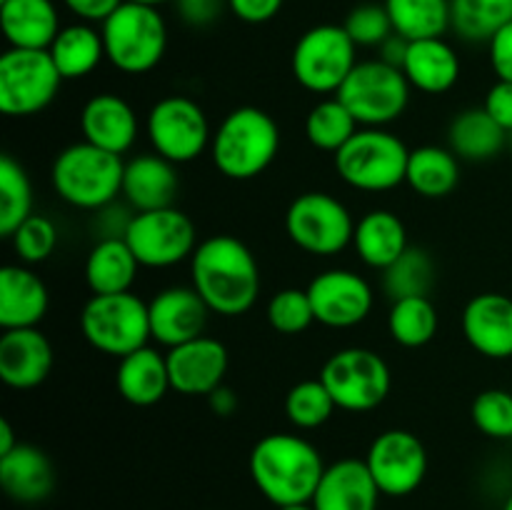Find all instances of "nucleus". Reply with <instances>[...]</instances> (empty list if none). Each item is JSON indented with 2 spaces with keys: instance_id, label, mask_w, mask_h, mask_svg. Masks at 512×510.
I'll return each instance as SVG.
<instances>
[{
  "instance_id": "nucleus-1",
  "label": "nucleus",
  "mask_w": 512,
  "mask_h": 510,
  "mask_svg": "<svg viewBox=\"0 0 512 510\" xmlns=\"http://www.w3.org/2000/svg\"><path fill=\"white\" fill-rule=\"evenodd\" d=\"M190 280L215 315H245L260 295V268L243 240L210 235L190 258Z\"/></svg>"
},
{
  "instance_id": "nucleus-2",
  "label": "nucleus",
  "mask_w": 512,
  "mask_h": 510,
  "mask_svg": "<svg viewBox=\"0 0 512 510\" xmlns=\"http://www.w3.org/2000/svg\"><path fill=\"white\" fill-rule=\"evenodd\" d=\"M250 478L273 505L310 503L325 473L320 450L303 435L270 433L250 450Z\"/></svg>"
},
{
  "instance_id": "nucleus-3",
  "label": "nucleus",
  "mask_w": 512,
  "mask_h": 510,
  "mask_svg": "<svg viewBox=\"0 0 512 510\" xmlns=\"http://www.w3.org/2000/svg\"><path fill=\"white\" fill-rule=\"evenodd\" d=\"M278 150L280 128L273 115L255 105H240L213 130L210 158L225 178L253 180L273 165Z\"/></svg>"
},
{
  "instance_id": "nucleus-4",
  "label": "nucleus",
  "mask_w": 512,
  "mask_h": 510,
  "mask_svg": "<svg viewBox=\"0 0 512 510\" xmlns=\"http://www.w3.org/2000/svg\"><path fill=\"white\" fill-rule=\"evenodd\" d=\"M123 175V155L83 140L60 150L50 168V183L60 200L95 213L123 195Z\"/></svg>"
},
{
  "instance_id": "nucleus-5",
  "label": "nucleus",
  "mask_w": 512,
  "mask_h": 510,
  "mask_svg": "<svg viewBox=\"0 0 512 510\" xmlns=\"http://www.w3.org/2000/svg\"><path fill=\"white\" fill-rule=\"evenodd\" d=\"M105 60L125 75H145L158 68L168 50V25L153 5L125 0L103 25Z\"/></svg>"
},
{
  "instance_id": "nucleus-6",
  "label": "nucleus",
  "mask_w": 512,
  "mask_h": 510,
  "mask_svg": "<svg viewBox=\"0 0 512 510\" xmlns=\"http://www.w3.org/2000/svg\"><path fill=\"white\" fill-rule=\"evenodd\" d=\"M410 150L385 128H360L335 153V170L350 188L385 193L405 183Z\"/></svg>"
},
{
  "instance_id": "nucleus-7",
  "label": "nucleus",
  "mask_w": 512,
  "mask_h": 510,
  "mask_svg": "<svg viewBox=\"0 0 512 510\" xmlns=\"http://www.w3.org/2000/svg\"><path fill=\"white\" fill-rule=\"evenodd\" d=\"M83 338L98 353L125 358L153 340L150 308L133 290L115 295H93L80 313Z\"/></svg>"
},
{
  "instance_id": "nucleus-8",
  "label": "nucleus",
  "mask_w": 512,
  "mask_h": 510,
  "mask_svg": "<svg viewBox=\"0 0 512 510\" xmlns=\"http://www.w3.org/2000/svg\"><path fill=\"white\" fill-rule=\"evenodd\" d=\"M335 95L353 113L360 128H385L408 110L410 83L403 70L380 58L358 60Z\"/></svg>"
},
{
  "instance_id": "nucleus-9",
  "label": "nucleus",
  "mask_w": 512,
  "mask_h": 510,
  "mask_svg": "<svg viewBox=\"0 0 512 510\" xmlns=\"http://www.w3.org/2000/svg\"><path fill=\"white\" fill-rule=\"evenodd\" d=\"M358 45L343 25L323 23L305 30L293 48L290 68L308 93L335 95L358 65Z\"/></svg>"
},
{
  "instance_id": "nucleus-10",
  "label": "nucleus",
  "mask_w": 512,
  "mask_h": 510,
  "mask_svg": "<svg viewBox=\"0 0 512 510\" xmlns=\"http://www.w3.org/2000/svg\"><path fill=\"white\" fill-rule=\"evenodd\" d=\"M63 75L48 50L8 48L0 55V110L8 118L38 115L58 98Z\"/></svg>"
},
{
  "instance_id": "nucleus-11",
  "label": "nucleus",
  "mask_w": 512,
  "mask_h": 510,
  "mask_svg": "<svg viewBox=\"0 0 512 510\" xmlns=\"http://www.w3.org/2000/svg\"><path fill=\"white\" fill-rule=\"evenodd\" d=\"M320 380L335 405L348 413H370L390 395V368L375 350L343 348L325 360Z\"/></svg>"
},
{
  "instance_id": "nucleus-12",
  "label": "nucleus",
  "mask_w": 512,
  "mask_h": 510,
  "mask_svg": "<svg viewBox=\"0 0 512 510\" xmlns=\"http://www.w3.org/2000/svg\"><path fill=\"white\" fill-rule=\"evenodd\" d=\"M145 133L155 153L175 165L193 163L213 143L208 115L188 95L160 98L145 118Z\"/></svg>"
},
{
  "instance_id": "nucleus-13",
  "label": "nucleus",
  "mask_w": 512,
  "mask_h": 510,
  "mask_svg": "<svg viewBox=\"0 0 512 510\" xmlns=\"http://www.w3.org/2000/svg\"><path fill=\"white\" fill-rule=\"evenodd\" d=\"M285 233L310 255H338L353 243L355 220L335 195L313 190L290 203Z\"/></svg>"
},
{
  "instance_id": "nucleus-14",
  "label": "nucleus",
  "mask_w": 512,
  "mask_h": 510,
  "mask_svg": "<svg viewBox=\"0 0 512 510\" xmlns=\"http://www.w3.org/2000/svg\"><path fill=\"white\" fill-rule=\"evenodd\" d=\"M125 243L130 245L143 268H173L193 258L198 248V233L193 220L173 205V208L135 213L125 233Z\"/></svg>"
},
{
  "instance_id": "nucleus-15",
  "label": "nucleus",
  "mask_w": 512,
  "mask_h": 510,
  "mask_svg": "<svg viewBox=\"0 0 512 510\" xmlns=\"http://www.w3.org/2000/svg\"><path fill=\"white\" fill-rule=\"evenodd\" d=\"M365 465L380 493L405 498L415 493L428 475V450L415 433L393 428L370 443Z\"/></svg>"
},
{
  "instance_id": "nucleus-16",
  "label": "nucleus",
  "mask_w": 512,
  "mask_h": 510,
  "mask_svg": "<svg viewBox=\"0 0 512 510\" xmlns=\"http://www.w3.org/2000/svg\"><path fill=\"white\" fill-rule=\"evenodd\" d=\"M305 290L313 303L315 323L325 325V328H355L373 313V288L355 270H323L310 280Z\"/></svg>"
},
{
  "instance_id": "nucleus-17",
  "label": "nucleus",
  "mask_w": 512,
  "mask_h": 510,
  "mask_svg": "<svg viewBox=\"0 0 512 510\" xmlns=\"http://www.w3.org/2000/svg\"><path fill=\"white\" fill-rule=\"evenodd\" d=\"M148 308L153 340L168 350L205 335V325L213 313L193 285H173L160 290Z\"/></svg>"
},
{
  "instance_id": "nucleus-18",
  "label": "nucleus",
  "mask_w": 512,
  "mask_h": 510,
  "mask_svg": "<svg viewBox=\"0 0 512 510\" xmlns=\"http://www.w3.org/2000/svg\"><path fill=\"white\" fill-rule=\"evenodd\" d=\"M170 385L180 395H210L228 373V348L210 335L175 345L165 353Z\"/></svg>"
},
{
  "instance_id": "nucleus-19",
  "label": "nucleus",
  "mask_w": 512,
  "mask_h": 510,
  "mask_svg": "<svg viewBox=\"0 0 512 510\" xmlns=\"http://www.w3.org/2000/svg\"><path fill=\"white\" fill-rule=\"evenodd\" d=\"M53 370V345L38 328L3 330L0 335V380L13 390H33Z\"/></svg>"
},
{
  "instance_id": "nucleus-20",
  "label": "nucleus",
  "mask_w": 512,
  "mask_h": 510,
  "mask_svg": "<svg viewBox=\"0 0 512 510\" xmlns=\"http://www.w3.org/2000/svg\"><path fill=\"white\" fill-rule=\"evenodd\" d=\"M463 335L475 353L490 360L512 358V298L480 293L463 310Z\"/></svg>"
},
{
  "instance_id": "nucleus-21",
  "label": "nucleus",
  "mask_w": 512,
  "mask_h": 510,
  "mask_svg": "<svg viewBox=\"0 0 512 510\" xmlns=\"http://www.w3.org/2000/svg\"><path fill=\"white\" fill-rule=\"evenodd\" d=\"M80 130L88 143L108 153L125 155L138 140V113L120 95L98 93L80 110Z\"/></svg>"
},
{
  "instance_id": "nucleus-22",
  "label": "nucleus",
  "mask_w": 512,
  "mask_h": 510,
  "mask_svg": "<svg viewBox=\"0 0 512 510\" xmlns=\"http://www.w3.org/2000/svg\"><path fill=\"white\" fill-rule=\"evenodd\" d=\"M380 488L360 458H343L328 465L313 495L315 510H378Z\"/></svg>"
},
{
  "instance_id": "nucleus-23",
  "label": "nucleus",
  "mask_w": 512,
  "mask_h": 510,
  "mask_svg": "<svg viewBox=\"0 0 512 510\" xmlns=\"http://www.w3.org/2000/svg\"><path fill=\"white\" fill-rule=\"evenodd\" d=\"M48 305V288L33 268L18 263L0 270V328H38Z\"/></svg>"
},
{
  "instance_id": "nucleus-24",
  "label": "nucleus",
  "mask_w": 512,
  "mask_h": 510,
  "mask_svg": "<svg viewBox=\"0 0 512 510\" xmlns=\"http://www.w3.org/2000/svg\"><path fill=\"white\" fill-rule=\"evenodd\" d=\"M178 185L175 163H170L163 155L143 153L125 163L123 198L135 213L173 208Z\"/></svg>"
},
{
  "instance_id": "nucleus-25",
  "label": "nucleus",
  "mask_w": 512,
  "mask_h": 510,
  "mask_svg": "<svg viewBox=\"0 0 512 510\" xmlns=\"http://www.w3.org/2000/svg\"><path fill=\"white\" fill-rule=\"evenodd\" d=\"M60 28L53 0H0V30L10 48L48 50Z\"/></svg>"
},
{
  "instance_id": "nucleus-26",
  "label": "nucleus",
  "mask_w": 512,
  "mask_h": 510,
  "mask_svg": "<svg viewBox=\"0 0 512 510\" xmlns=\"http://www.w3.org/2000/svg\"><path fill=\"white\" fill-rule=\"evenodd\" d=\"M0 485L15 503H40L53 493V463L35 445L18 443L10 453L0 455Z\"/></svg>"
},
{
  "instance_id": "nucleus-27",
  "label": "nucleus",
  "mask_w": 512,
  "mask_h": 510,
  "mask_svg": "<svg viewBox=\"0 0 512 510\" xmlns=\"http://www.w3.org/2000/svg\"><path fill=\"white\" fill-rule=\"evenodd\" d=\"M115 385H118L120 398L128 400L130 405L150 408V405L160 403L165 393L173 390L168 373V358L158 348H153V345H145V348L125 355V358L118 360Z\"/></svg>"
},
{
  "instance_id": "nucleus-28",
  "label": "nucleus",
  "mask_w": 512,
  "mask_h": 510,
  "mask_svg": "<svg viewBox=\"0 0 512 510\" xmlns=\"http://www.w3.org/2000/svg\"><path fill=\"white\" fill-rule=\"evenodd\" d=\"M403 73L410 88L428 95H443L460 80V55L445 38L413 40L405 55Z\"/></svg>"
},
{
  "instance_id": "nucleus-29",
  "label": "nucleus",
  "mask_w": 512,
  "mask_h": 510,
  "mask_svg": "<svg viewBox=\"0 0 512 510\" xmlns=\"http://www.w3.org/2000/svg\"><path fill=\"white\" fill-rule=\"evenodd\" d=\"M353 245L368 268L385 270L410 248L408 230L393 210H370L355 223Z\"/></svg>"
},
{
  "instance_id": "nucleus-30",
  "label": "nucleus",
  "mask_w": 512,
  "mask_h": 510,
  "mask_svg": "<svg viewBox=\"0 0 512 510\" xmlns=\"http://www.w3.org/2000/svg\"><path fill=\"white\" fill-rule=\"evenodd\" d=\"M143 265L125 238H105L93 245L85 260V283L93 295L128 293Z\"/></svg>"
},
{
  "instance_id": "nucleus-31",
  "label": "nucleus",
  "mask_w": 512,
  "mask_h": 510,
  "mask_svg": "<svg viewBox=\"0 0 512 510\" xmlns=\"http://www.w3.org/2000/svg\"><path fill=\"white\" fill-rule=\"evenodd\" d=\"M448 143L460 160L485 163L503 153L505 145H510V135L490 118L485 108H468L450 123Z\"/></svg>"
},
{
  "instance_id": "nucleus-32",
  "label": "nucleus",
  "mask_w": 512,
  "mask_h": 510,
  "mask_svg": "<svg viewBox=\"0 0 512 510\" xmlns=\"http://www.w3.org/2000/svg\"><path fill=\"white\" fill-rule=\"evenodd\" d=\"M48 53L63 80L88 78L105 60L103 35L90 23L63 25Z\"/></svg>"
},
{
  "instance_id": "nucleus-33",
  "label": "nucleus",
  "mask_w": 512,
  "mask_h": 510,
  "mask_svg": "<svg viewBox=\"0 0 512 510\" xmlns=\"http://www.w3.org/2000/svg\"><path fill=\"white\" fill-rule=\"evenodd\" d=\"M405 183L423 198H445L460 183V158L450 148L420 145L410 150Z\"/></svg>"
},
{
  "instance_id": "nucleus-34",
  "label": "nucleus",
  "mask_w": 512,
  "mask_h": 510,
  "mask_svg": "<svg viewBox=\"0 0 512 510\" xmlns=\"http://www.w3.org/2000/svg\"><path fill=\"white\" fill-rule=\"evenodd\" d=\"M385 10L398 35L405 40L443 38L453 28L450 0H385Z\"/></svg>"
},
{
  "instance_id": "nucleus-35",
  "label": "nucleus",
  "mask_w": 512,
  "mask_h": 510,
  "mask_svg": "<svg viewBox=\"0 0 512 510\" xmlns=\"http://www.w3.org/2000/svg\"><path fill=\"white\" fill-rule=\"evenodd\" d=\"M438 310L428 295L393 300L388 313V330L403 348H423L438 335Z\"/></svg>"
},
{
  "instance_id": "nucleus-36",
  "label": "nucleus",
  "mask_w": 512,
  "mask_h": 510,
  "mask_svg": "<svg viewBox=\"0 0 512 510\" xmlns=\"http://www.w3.org/2000/svg\"><path fill=\"white\" fill-rule=\"evenodd\" d=\"M453 30L468 43H488L512 23V0H450Z\"/></svg>"
},
{
  "instance_id": "nucleus-37",
  "label": "nucleus",
  "mask_w": 512,
  "mask_h": 510,
  "mask_svg": "<svg viewBox=\"0 0 512 510\" xmlns=\"http://www.w3.org/2000/svg\"><path fill=\"white\" fill-rule=\"evenodd\" d=\"M360 130L358 120L353 118L348 108L340 103L338 95L333 98H323L310 108L308 118H305V135H308L310 145L323 153H338L350 138Z\"/></svg>"
},
{
  "instance_id": "nucleus-38",
  "label": "nucleus",
  "mask_w": 512,
  "mask_h": 510,
  "mask_svg": "<svg viewBox=\"0 0 512 510\" xmlns=\"http://www.w3.org/2000/svg\"><path fill=\"white\" fill-rule=\"evenodd\" d=\"M33 215V185L23 165L5 153L0 158V235H10Z\"/></svg>"
},
{
  "instance_id": "nucleus-39",
  "label": "nucleus",
  "mask_w": 512,
  "mask_h": 510,
  "mask_svg": "<svg viewBox=\"0 0 512 510\" xmlns=\"http://www.w3.org/2000/svg\"><path fill=\"white\" fill-rule=\"evenodd\" d=\"M435 280V263L425 250L410 245L390 268L383 270V290L390 300L428 295Z\"/></svg>"
},
{
  "instance_id": "nucleus-40",
  "label": "nucleus",
  "mask_w": 512,
  "mask_h": 510,
  "mask_svg": "<svg viewBox=\"0 0 512 510\" xmlns=\"http://www.w3.org/2000/svg\"><path fill=\"white\" fill-rule=\"evenodd\" d=\"M335 410H338V405L320 378L300 380L285 395V415L300 430L320 428L333 418Z\"/></svg>"
},
{
  "instance_id": "nucleus-41",
  "label": "nucleus",
  "mask_w": 512,
  "mask_h": 510,
  "mask_svg": "<svg viewBox=\"0 0 512 510\" xmlns=\"http://www.w3.org/2000/svg\"><path fill=\"white\" fill-rule=\"evenodd\" d=\"M265 315H268V323L273 325V330L283 335H300L315 323V310L308 290L300 288L278 290L270 298Z\"/></svg>"
},
{
  "instance_id": "nucleus-42",
  "label": "nucleus",
  "mask_w": 512,
  "mask_h": 510,
  "mask_svg": "<svg viewBox=\"0 0 512 510\" xmlns=\"http://www.w3.org/2000/svg\"><path fill=\"white\" fill-rule=\"evenodd\" d=\"M10 243L23 265L45 263L58 248V228L50 218L33 213L10 235Z\"/></svg>"
},
{
  "instance_id": "nucleus-43",
  "label": "nucleus",
  "mask_w": 512,
  "mask_h": 510,
  "mask_svg": "<svg viewBox=\"0 0 512 510\" xmlns=\"http://www.w3.org/2000/svg\"><path fill=\"white\" fill-rule=\"evenodd\" d=\"M475 428L493 440H512V393L500 388L483 390L470 408Z\"/></svg>"
},
{
  "instance_id": "nucleus-44",
  "label": "nucleus",
  "mask_w": 512,
  "mask_h": 510,
  "mask_svg": "<svg viewBox=\"0 0 512 510\" xmlns=\"http://www.w3.org/2000/svg\"><path fill=\"white\" fill-rule=\"evenodd\" d=\"M343 28L358 48H380L395 33L388 10L378 3H363L350 10Z\"/></svg>"
},
{
  "instance_id": "nucleus-45",
  "label": "nucleus",
  "mask_w": 512,
  "mask_h": 510,
  "mask_svg": "<svg viewBox=\"0 0 512 510\" xmlns=\"http://www.w3.org/2000/svg\"><path fill=\"white\" fill-rule=\"evenodd\" d=\"M133 218H135V210L130 208L128 203H118V200H113V203L105 205V208L95 210L93 228L95 233H98V240L125 238Z\"/></svg>"
},
{
  "instance_id": "nucleus-46",
  "label": "nucleus",
  "mask_w": 512,
  "mask_h": 510,
  "mask_svg": "<svg viewBox=\"0 0 512 510\" xmlns=\"http://www.w3.org/2000/svg\"><path fill=\"white\" fill-rule=\"evenodd\" d=\"M175 13L190 28H208L228 8V0H173Z\"/></svg>"
},
{
  "instance_id": "nucleus-47",
  "label": "nucleus",
  "mask_w": 512,
  "mask_h": 510,
  "mask_svg": "<svg viewBox=\"0 0 512 510\" xmlns=\"http://www.w3.org/2000/svg\"><path fill=\"white\" fill-rule=\"evenodd\" d=\"M488 58L495 78L512 83V23L500 28L488 40Z\"/></svg>"
},
{
  "instance_id": "nucleus-48",
  "label": "nucleus",
  "mask_w": 512,
  "mask_h": 510,
  "mask_svg": "<svg viewBox=\"0 0 512 510\" xmlns=\"http://www.w3.org/2000/svg\"><path fill=\"white\" fill-rule=\"evenodd\" d=\"M483 108L488 110L490 118L505 130V133H512V83L508 80H498L493 88L485 95Z\"/></svg>"
},
{
  "instance_id": "nucleus-49",
  "label": "nucleus",
  "mask_w": 512,
  "mask_h": 510,
  "mask_svg": "<svg viewBox=\"0 0 512 510\" xmlns=\"http://www.w3.org/2000/svg\"><path fill=\"white\" fill-rule=\"evenodd\" d=\"M285 0H228L230 13L250 25H260L273 20L280 13Z\"/></svg>"
},
{
  "instance_id": "nucleus-50",
  "label": "nucleus",
  "mask_w": 512,
  "mask_h": 510,
  "mask_svg": "<svg viewBox=\"0 0 512 510\" xmlns=\"http://www.w3.org/2000/svg\"><path fill=\"white\" fill-rule=\"evenodd\" d=\"M125 0H63L65 8L80 20V23L103 25Z\"/></svg>"
},
{
  "instance_id": "nucleus-51",
  "label": "nucleus",
  "mask_w": 512,
  "mask_h": 510,
  "mask_svg": "<svg viewBox=\"0 0 512 510\" xmlns=\"http://www.w3.org/2000/svg\"><path fill=\"white\" fill-rule=\"evenodd\" d=\"M408 48H410V40H405L403 35L393 33L378 48L380 50V60H383V63H388V65H393V68L403 70V63H405V55H408Z\"/></svg>"
},
{
  "instance_id": "nucleus-52",
  "label": "nucleus",
  "mask_w": 512,
  "mask_h": 510,
  "mask_svg": "<svg viewBox=\"0 0 512 510\" xmlns=\"http://www.w3.org/2000/svg\"><path fill=\"white\" fill-rule=\"evenodd\" d=\"M208 405L215 415H220V418H230V415L238 410V395H235L233 388H228V385L223 383L220 388H215L213 393L208 395Z\"/></svg>"
},
{
  "instance_id": "nucleus-53",
  "label": "nucleus",
  "mask_w": 512,
  "mask_h": 510,
  "mask_svg": "<svg viewBox=\"0 0 512 510\" xmlns=\"http://www.w3.org/2000/svg\"><path fill=\"white\" fill-rule=\"evenodd\" d=\"M15 445H18V440H15L13 425H10L8 418H3V420H0V455L10 453Z\"/></svg>"
},
{
  "instance_id": "nucleus-54",
  "label": "nucleus",
  "mask_w": 512,
  "mask_h": 510,
  "mask_svg": "<svg viewBox=\"0 0 512 510\" xmlns=\"http://www.w3.org/2000/svg\"><path fill=\"white\" fill-rule=\"evenodd\" d=\"M130 3H140V5H153V8H158V5H163V3H173V0H130Z\"/></svg>"
},
{
  "instance_id": "nucleus-55",
  "label": "nucleus",
  "mask_w": 512,
  "mask_h": 510,
  "mask_svg": "<svg viewBox=\"0 0 512 510\" xmlns=\"http://www.w3.org/2000/svg\"><path fill=\"white\" fill-rule=\"evenodd\" d=\"M278 510H315L313 503H300V505H285V508H278Z\"/></svg>"
},
{
  "instance_id": "nucleus-56",
  "label": "nucleus",
  "mask_w": 512,
  "mask_h": 510,
  "mask_svg": "<svg viewBox=\"0 0 512 510\" xmlns=\"http://www.w3.org/2000/svg\"><path fill=\"white\" fill-rule=\"evenodd\" d=\"M503 510H512V493L508 495V500H505V505H503Z\"/></svg>"
},
{
  "instance_id": "nucleus-57",
  "label": "nucleus",
  "mask_w": 512,
  "mask_h": 510,
  "mask_svg": "<svg viewBox=\"0 0 512 510\" xmlns=\"http://www.w3.org/2000/svg\"><path fill=\"white\" fill-rule=\"evenodd\" d=\"M510 150H512V133H510Z\"/></svg>"
}]
</instances>
